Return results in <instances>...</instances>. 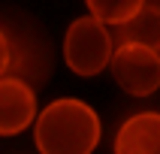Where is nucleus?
<instances>
[{
	"label": "nucleus",
	"instance_id": "nucleus-7",
	"mask_svg": "<svg viewBox=\"0 0 160 154\" xmlns=\"http://www.w3.org/2000/svg\"><path fill=\"white\" fill-rule=\"evenodd\" d=\"M148 0H85L88 12L106 27H121L145 6Z\"/></svg>",
	"mask_w": 160,
	"mask_h": 154
},
{
	"label": "nucleus",
	"instance_id": "nucleus-3",
	"mask_svg": "<svg viewBox=\"0 0 160 154\" xmlns=\"http://www.w3.org/2000/svg\"><path fill=\"white\" fill-rule=\"evenodd\" d=\"M109 70L115 76L118 88L130 97H151L160 88V52L148 45L136 42L118 45L109 61Z\"/></svg>",
	"mask_w": 160,
	"mask_h": 154
},
{
	"label": "nucleus",
	"instance_id": "nucleus-4",
	"mask_svg": "<svg viewBox=\"0 0 160 154\" xmlns=\"http://www.w3.org/2000/svg\"><path fill=\"white\" fill-rule=\"evenodd\" d=\"M36 91L18 76L0 79V136H18L36 121Z\"/></svg>",
	"mask_w": 160,
	"mask_h": 154
},
{
	"label": "nucleus",
	"instance_id": "nucleus-1",
	"mask_svg": "<svg viewBox=\"0 0 160 154\" xmlns=\"http://www.w3.org/2000/svg\"><path fill=\"white\" fill-rule=\"evenodd\" d=\"M100 136V115L76 97L52 100L33 121V142L39 154H94Z\"/></svg>",
	"mask_w": 160,
	"mask_h": 154
},
{
	"label": "nucleus",
	"instance_id": "nucleus-8",
	"mask_svg": "<svg viewBox=\"0 0 160 154\" xmlns=\"http://www.w3.org/2000/svg\"><path fill=\"white\" fill-rule=\"evenodd\" d=\"M9 63H12V45H9V36L3 33V27H0V79L6 76Z\"/></svg>",
	"mask_w": 160,
	"mask_h": 154
},
{
	"label": "nucleus",
	"instance_id": "nucleus-6",
	"mask_svg": "<svg viewBox=\"0 0 160 154\" xmlns=\"http://www.w3.org/2000/svg\"><path fill=\"white\" fill-rule=\"evenodd\" d=\"M115 30H118V45L136 42V45H148V48L160 52V6L145 3L127 24L115 27Z\"/></svg>",
	"mask_w": 160,
	"mask_h": 154
},
{
	"label": "nucleus",
	"instance_id": "nucleus-5",
	"mask_svg": "<svg viewBox=\"0 0 160 154\" xmlns=\"http://www.w3.org/2000/svg\"><path fill=\"white\" fill-rule=\"evenodd\" d=\"M115 154H160V112H136L118 127Z\"/></svg>",
	"mask_w": 160,
	"mask_h": 154
},
{
	"label": "nucleus",
	"instance_id": "nucleus-2",
	"mask_svg": "<svg viewBox=\"0 0 160 154\" xmlns=\"http://www.w3.org/2000/svg\"><path fill=\"white\" fill-rule=\"evenodd\" d=\"M115 54V36L94 15H82L67 27L63 36V61L76 76H100Z\"/></svg>",
	"mask_w": 160,
	"mask_h": 154
}]
</instances>
